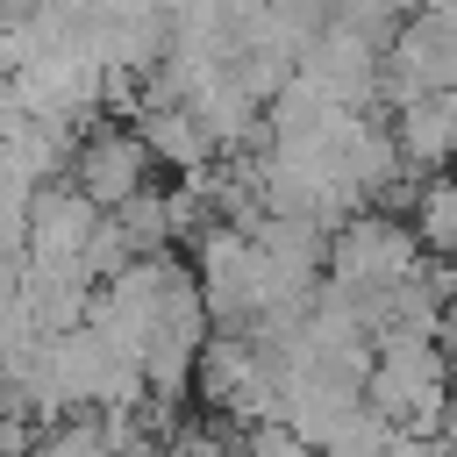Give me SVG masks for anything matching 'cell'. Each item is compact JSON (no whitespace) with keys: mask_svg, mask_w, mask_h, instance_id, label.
Returning <instances> with one entry per match:
<instances>
[{"mask_svg":"<svg viewBox=\"0 0 457 457\" xmlns=\"http://www.w3.org/2000/svg\"><path fill=\"white\" fill-rule=\"evenodd\" d=\"M414 236H421V250L457 257V179H428V193L414 207Z\"/></svg>","mask_w":457,"mask_h":457,"instance_id":"cell-2","label":"cell"},{"mask_svg":"<svg viewBox=\"0 0 457 457\" xmlns=\"http://www.w3.org/2000/svg\"><path fill=\"white\" fill-rule=\"evenodd\" d=\"M71 171H79V193H93L100 207H121L150 186L157 150H150L143 129H93V143L71 157Z\"/></svg>","mask_w":457,"mask_h":457,"instance_id":"cell-1","label":"cell"}]
</instances>
